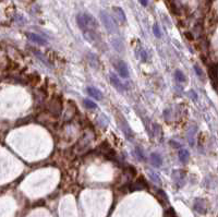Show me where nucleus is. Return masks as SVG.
Listing matches in <instances>:
<instances>
[{"mask_svg":"<svg viewBox=\"0 0 218 217\" xmlns=\"http://www.w3.org/2000/svg\"><path fill=\"white\" fill-rule=\"evenodd\" d=\"M77 22L79 27L83 32L91 31V29L95 31L98 27V23L96 19L89 13H79L77 15Z\"/></svg>","mask_w":218,"mask_h":217,"instance_id":"f257e3e1","label":"nucleus"},{"mask_svg":"<svg viewBox=\"0 0 218 217\" xmlns=\"http://www.w3.org/2000/svg\"><path fill=\"white\" fill-rule=\"evenodd\" d=\"M100 20H102L103 24H104L105 29L109 32L110 34H116L118 33V26H117L114 20L105 11L100 12Z\"/></svg>","mask_w":218,"mask_h":217,"instance_id":"f03ea898","label":"nucleus"},{"mask_svg":"<svg viewBox=\"0 0 218 217\" xmlns=\"http://www.w3.org/2000/svg\"><path fill=\"white\" fill-rule=\"evenodd\" d=\"M114 66H116V69L119 74H120V77H125V79H127V77H129V70H128V67H127V65H125V61H122V60L117 61V62L114 63Z\"/></svg>","mask_w":218,"mask_h":217,"instance_id":"7ed1b4c3","label":"nucleus"},{"mask_svg":"<svg viewBox=\"0 0 218 217\" xmlns=\"http://www.w3.org/2000/svg\"><path fill=\"white\" fill-rule=\"evenodd\" d=\"M49 110L51 111L54 115H59L61 113V102L59 98H54L51 99V102L49 103V106H48Z\"/></svg>","mask_w":218,"mask_h":217,"instance_id":"20e7f679","label":"nucleus"},{"mask_svg":"<svg viewBox=\"0 0 218 217\" xmlns=\"http://www.w3.org/2000/svg\"><path fill=\"white\" fill-rule=\"evenodd\" d=\"M119 125H120V129L122 130L123 133L127 135L128 139H131L132 138V132H131V128L129 127V124H128V122L125 120V118L123 117H120L119 118Z\"/></svg>","mask_w":218,"mask_h":217,"instance_id":"39448f33","label":"nucleus"},{"mask_svg":"<svg viewBox=\"0 0 218 217\" xmlns=\"http://www.w3.org/2000/svg\"><path fill=\"white\" fill-rule=\"evenodd\" d=\"M26 37L29 38L31 42L36 43V44H38V45H42V46H43V45L47 44V42H46L43 37H40V35H37V34H35V33H27Z\"/></svg>","mask_w":218,"mask_h":217,"instance_id":"423d86ee","label":"nucleus"},{"mask_svg":"<svg viewBox=\"0 0 218 217\" xmlns=\"http://www.w3.org/2000/svg\"><path fill=\"white\" fill-rule=\"evenodd\" d=\"M208 73H210V79H212L213 83H214L215 85H217L218 84V63L210 66V69H208Z\"/></svg>","mask_w":218,"mask_h":217,"instance_id":"0eeeda50","label":"nucleus"},{"mask_svg":"<svg viewBox=\"0 0 218 217\" xmlns=\"http://www.w3.org/2000/svg\"><path fill=\"white\" fill-rule=\"evenodd\" d=\"M110 81H111L112 86L116 87L119 92H123V91H125V86H123V84L120 82V80L117 77L116 74H110Z\"/></svg>","mask_w":218,"mask_h":217,"instance_id":"6e6552de","label":"nucleus"},{"mask_svg":"<svg viewBox=\"0 0 218 217\" xmlns=\"http://www.w3.org/2000/svg\"><path fill=\"white\" fill-rule=\"evenodd\" d=\"M112 11H114V17H116L120 22H123V23H125V22L127 21L125 14V12H123V10L121 8H119V7H114V8H112Z\"/></svg>","mask_w":218,"mask_h":217,"instance_id":"1a4fd4ad","label":"nucleus"},{"mask_svg":"<svg viewBox=\"0 0 218 217\" xmlns=\"http://www.w3.org/2000/svg\"><path fill=\"white\" fill-rule=\"evenodd\" d=\"M147 188V184H146V182L144 181L143 179L141 180H137L136 182H134V183H132L130 186V191H135V190H143V189Z\"/></svg>","mask_w":218,"mask_h":217,"instance_id":"9d476101","label":"nucleus"},{"mask_svg":"<svg viewBox=\"0 0 218 217\" xmlns=\"http://www.w3.org/2000/svg\"><path fill=\"white\" fill-rule=\"evenodd\" d=\"M151 161H152L153 166H155V167H160L162 164V158L159 154H157V153H152V154H151Z\"/></svg>","mask_w":218,"mask_h":217,"instance_id":"9b49d317","label":"nucleus"},{"mask_svg":"<svg viewBox=\"0 0 218 217\" xmlns=\"http://www.w3.org/2000/svg\"><path fill=\"white\" fill-rule=\"evenodd\" d=\"M87 93H88L92 97H94L95 99H97V100L102 99V97H103L100 91L97 90V88H95V87H87Z\"/></svg>","mask_w":218,"mask_h":217,"instance_id":"f8f14e48","label":"nucleus"},{"mask_svg":"<svg viewBox=\"0 0 218 217\" xmlns=\"http://www.w3.org/2000/svg\"><path fill=\"white\" fill-rule=\"evenodd\" d=\"M189 157H190V154L187 150L182 148V150L179 151V159H180L182 163H187L189 161Z\"/></svg>","mask_w":218,"mask_h":217,"instance_id":"ddd939ff","label":"nucleus"},{"mask_svg":"<svg viewBox=\"0 0 218 217\" xmlns=\"http://www.w3.org/2000/svg\"><path fill=\"white\" fill-rule=\"evenodd\" d=\"M112 46H114V49H116L117 51H119V52H121L123 50L122 42H121L120 40H118V38H114V40H112Z\"/></svg>","mask_w":218,"mask_h":217,"instance_id":"4468645a","label":"nucleus"},{"mask_svg":"<svg viewBox=\"0 0 218 217\" xmlns=\"http://www.w3.org/2000/svg\"><path fill=\"white\" fill-rule=\"evenodd\" d=\"M174 77H176L177 81L180 82V83H182V82H184V81H185V77H184V74H183V73L181 72L180 70H177L176 73H174Z\"/></svg>","mask_w":218,"mask_h":217,"instance_id":"2eb2a0df","label":"nucleus"},{"mask_svg":"<svg viewBox=\"0 0 218 217\" xmlns=\"http://www.w3.org/2000/svg\"><path fill=\"white\" fill-rule=\"evenodd\" d=\"M84 106L86 107V108H88V109H95L96 107V104L94 102H92V100H89V99H85L84 100Z\"/></svg>","mask_w":218,"mask_h":217,"instance_id":"dca6fc26","label":"nucleus"},{"mask_svg":"<svg viewBox=\"0 0 218 217\" xmlns=\"http://www.w3.org/2000/svg\"><path fill=\"white\" fill-rule=\"evenodd\" d=\"M153 32H154V35H155L156 37H160V36H162V34H160V31H159V27H158L157 24H154Z\"/></svg>","mask_w":218,"mask_h":217,"instance_id":"f3484780","label":"nucleus"},{"mask_svg":"<svg viewBox=\"0 0 218 217\" xmlns=\"http://www.w3.org/2000/svg\"><path fill=\"white\" fill-rule=\"evenodd\" d=\"M136 153H137V156H139V158L141 159V161H144V156H143V154L141 153V151H140V148H136Z\"/></svg>","mask_w":218,"mask_h":217,"instance_id":"a211bd4d","label":"nucleus"},{"mask_svg":"<svg viewBox=\"0 0 218 217\" xmlns=\"http://www.w3.org/2000/svg\"><path fill=\"white\" fill-rule=\"evenodd\" d=\"M194 70H195V71H196V73H197V75H199V77H201V75L203 74V72H202V70H199L197 66H195V67H194Z\"/></svg>","mask_w":218,"mask_h":217,"instance_id":"6ab92c4d","label":"nucleus"},{"mask_svg":"<svg viewBox=\"0 0 218 217\" xmlns=\"http://www.w3.org/2000/svg\"><path fill=\"white\" fill-rule=\"evenodd\" d=\"M140 2H141L142 6H144V7L147 6V0H140Z\"/></svg>","mask_w":218,"mask_h":217,"instance_id":"aec40b11","label":"nucleus"}]
</instances>
